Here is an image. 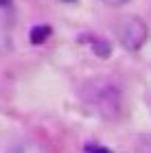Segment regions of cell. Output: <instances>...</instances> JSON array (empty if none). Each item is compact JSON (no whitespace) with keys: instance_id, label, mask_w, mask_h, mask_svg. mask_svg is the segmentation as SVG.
<instances>
[{"instance_id":"obj_3","label":"cell","mask_w":151,"mask_h":153,"mask_svg":"<svg viewBox=\"0 0 151 153\" xmlns=\"http://www.w3.org/2000/svg\"><path fill=\"white\" fill-rule=\"evenodd\" d=\"M48 37H51V26H46V24L33 26L31 33H29V39L33 42V44H42V42H46Z\"/></svg>"},{"instance_id":"obj_7","label":"cell","mask_w":151,"mask_h":153,"mask_svg":"<svg viewBox=\"0 0 151 153\" xmlns=\"http://www.w3.org/2000/svg\"><path fill=\"white\" fill-rule=\"evenodd\" d=\"M103 4H107V7H121V4H125L129 2V0H101Z\"/></svg>"},{"instance_id":"obj_2","label":"cell","mask_w":151,"mask_h":153,"mask_svg":"<svg viewBox=\"0 0 151 153\" xmlns=\"http://www.w3.org/2000/svg\"><path fill=\"white\" fill-rule=\"evenodd\" d=\"M149 35L147 24L138 16H125L116 26V37L125 51H138Z\"/></svg>"},{"instance_id":"obj_9","label":"cell","mask_w":151,"mask_h":153,"mask_svg":"<svg viewBox=\"0 0 151 153\" xmlns=\"http://www.w3.org/2000/svg\"><path fill=\"white\" fill-rule=\"evenodd\" d=\"M68 2H70V0H68Z\"/></svg>"},{"instance_id":"obj_5","label":"cell","mask_w":151,"mask_h":153,"mask_svg":"<svg viewBox=\"0 0 151 153\" xmlns=\"http://www.w3.org/2000/svg\"><path fill=\"white\" fill-rule=\"evenodd\" d=\"M92 48H94V53H97L99 57H103V59H107L109 53H112V46H109L107 42H103V39H92Z\"/></svg>"},{"instance_id":"obj_6","label":"cell","mask_w":151,"mask_h":153,"mask_svg":"<svg viewBox=\"0 0 151 153\" xmlns=\"http://www.w3.org/2000/svg\"><path fill=\"white\" fill-rule=\"evenodd\" d=\"M83 151H86V153H112L109 149L101 147V144H86V147H83Z\"/></svg>"},{"instance_id":"obj_4","label":"cell","mask_w":151,"mask_h":153,"mask_svg":"<svg viewBox=\"0 0 151 153\" xmlns=\"http://www.w3.org/2000/svg\"><path fill=\"white\" fill-rule=\"evenodd\" d=\"M9 153H44V149L35 142H22V144H18V147H13Z\"/></svg>"},{"instance_id":"obj_1","label":"cell","mask_w":151,"mask_h":153,"mask_svg":"<svg viewBox=\"0 0 151 153\" xmlns=\"http://www.w3.org/2000/svg\"><path fill=\"white\" fill-rule=\"evenodd\" d=\"M83 99L103 118H118L123 114V94L121 90L107 81H94L88 83L83 90Z\"/></svg>"},{"instance_id":"obj_8","label":"cell","mask_w":151,"mask_h":153,"mask_svg":"<svg viewBox=\"0 0 151 153\" xmlns=\"http://www.w3.org/2000/svg\"><path fill=\"white\" fill-rule=\"evenodd\" d=\"M11 2H13V0H0V7H4V9H9V7H11Z\"/></svg>"}]
</instances>
